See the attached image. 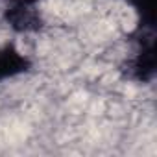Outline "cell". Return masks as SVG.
I'll return each mask as SVG.
<instances>
[{
    "mask_svg": "<svg viewBox=\"0 0 157 157\" xmlns=\"http://www.w3.org/2000/svg\"><path fill=\"white\" fill-rule=\"evenodd\" d=\"M32 56L17 43L6 41L0 44V83L19 80L32 70Z\"/></svg>",
    "mask_w": 157,
    "mask_h": 157,
    "instance_id": "1",
    "label": "cell"
}]
</instances>
